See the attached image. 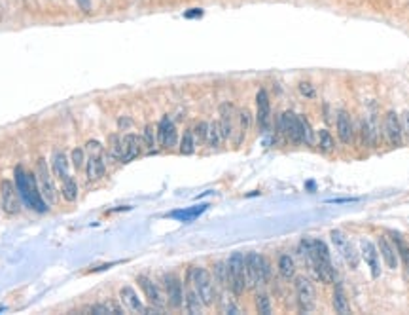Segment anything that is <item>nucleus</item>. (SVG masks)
<instances>
[{"instance_id":"a211bd4d","label":"nucleus","mask_w":409,"mask_h":315,"mask_svg":"<svg viewBox=\"0 0 409 315\" xmlns=\"http://www.w3.org/2000/svg\"><path fill=\"white\" fill-rule=\"evenodd\" d=\"M377 247H379L381 257H383V260H384V264H386V268L396 270V268H398V251H396V247H392L391 241L386 240L384 235H381V238H379Z\"/></svg>"},{"instance_id":"7c9ffc66","label":"nucleus","mask_w":409,"mask_h":315,"mask_svg":"<svg viewBox=\"0 0 409 315\" xmlns=\"http://www.w3.org/2000/svg\"><path fill=\"white\" fill-rule=\"evenodd\" d=\"M392 235H394V243H396L398 254L402 257L403 264H405L409 268V245L402 240V235H400V233H392Z\"/></svg>"},{"instance_id":"423d86ee","label":"nucleus","mask_w":409,"mask_h":315,"mask_svg":"<svg viewBox=\"0 0 409 315\" xmlns=\"http://www.w3.org/2000/svg\"><path fill=\"white\" fill-rule=\"evenodd\" d=\"M53 173L50 171L48 164H46V160H38L36 162V183H38V188L42 192L44 200L48 203H55L57 202V188H55V181H53Z\"/></svg>"},{"instance_id":"ddd939ff","label":"nucleus","mask_w":409,"mask_h":315,"mask_svg":"<svg viewBox=\"0 0 409 315\" xmlns=\"http://www.w3.org/2000/svg\"><path fill=\"white\" fill-rule=\"evenodd\" d=\"M360 252H362V259L366 260V264L370 266L373 278H379L381 275V266H379V249L373 245L370 240H362L360 241Z\"/></svg>"},{"instance_id":"9b49d317","label":"nucleus","mask_w":409,"mask_h":315,"mask_svg":"<svg viewBox=\"0 0 409 315\" xmlns=\"http://www.w3.org/2000/svg\"><path fill=\"white\" fill-rule=\"evenodd\" d=\"M384 135L392 146H400L403 143L402 122H400L396 112H388L384 116Z\"/></svg>"},{"instance_id":"4468645a","label":"nucleus","mask_w":409,"mask_h":315,"mask_svg":"<svg viewBox=\"0 0 409 315\" xmlns=\"http://www.w3.org/2000/svg\"><path fill=\"white\" fill-rule=\"evenodd\" d=\"M256 122L260 129H267L269 126V118H271V103H269V95L267 91L260 89L258 95H256Z\"/></svg>"},{"instance_id":"72a5a7b5","label":"nucleus","mask_w":409,"mask_h":315,"mask_svg":"<svg viewBox=\"0 0 409 315\" xmlns=\"http://www.w3.org/2000/svg\"><path fill=\"white\" fill-rule=\"evenodd\" d=\"M142 145L146 146V148H154L155 146V131H154V126H146L144 127V133H142Z\"/></svg>"},{"instance_id":"9d476101","label":"nucleus","mask_w":409,"mask_h":315,"mask_svg":"<svg viewBox=\"0 0 409 315\" xmlns=\"http://www.w3.org/2000/svg\"><path fill=\"white\" fill-rule=\"evenodd\" d=\"M280 131L294 143H303L301 137V124H299V116L294 112H284L280 116Z\"/></svg>"},{"instance_id":"393cba45","label":"nucleus","mask_w":409,"mask_h":315,"mask_svg":"<svg viewBox=\"0 0 409 315\" xmlns=\"http://www.w3.org/2000/svg\"><path fill=\"white\" fill-rule=\"evenodd\" d=\"M279 271L284 279L294 278V273H296V264H294V260H292L288 254H282L279 259Z\"/></svg>"},{"instance_id":"f3484780","label":"nucleus","mask_w":409,"mask_h":315,"mask_svg":"<svg viewBox=\"0 0 409 315\" xmlns=\"http://www.w3.org/2000/svg\"><path fill=\"white\" fill-rule=\"evenodd\" d=\"M353 135H354L353 120H351V116L345 110H341L337 114V137H339V141L343 145H349L353 141Z\"/></svg>"},{"instance_id":"a19ab883","label":"nucleus","mask_w":409,"mask_h":315,"mask_svg":"<svg viewBox=\"0 0 409 315\" xmlns=\"http://www.w3.org/2000/svg\"><path fill=\"white\" fill-rule=\"evenodd\" d=\"M78 2V6L84 10V12H89L91 10V4H89V0H76Z\"/></svg>"},{"instance_id":"c85d7f7f","label":"nucleus","mask_w":409,"mask_h":315,"mask_svg":"<svg viewBox=\"0 0 409 315\" xmlns=\"http://www.w3.org/2000/svg\"><path fill=\"white\" fill-rule=\"evenodd\" d=\"M205 207H207V205H199V207L186 209V211H176V213H173L171 216H173V219H178V221H182V222H188V221H192V219H195V216H199V214L203 213Z\"/></svg>"},{"instance_id":"20e7f679","label":"nucleus","mask_w":409,"mask_h":315,"mask_svg":"<svg viewBox=\"0 0 409 315\" xmlns=\"http://www.w3.org/2000/svg\"><path fill=\"white\" fill-rule=\"evenodd\" d=\"M188 275H190V279L193 281V287H195L199 298L203 300L205 306H211V304L214 302V298H216L211 273L205 270V268H195V270H190Z\"/></svg>"},{"instance_id":"2f4dec72","label":"nucleus","mask_w":409,"mask_h":315,"mask_svg":"<svg viewBox=\"0 0 409 315\" xmlns=\"http://www.w3.org/2000/svg\"><path fill=\"white\" fill-rule=\"evenodd\" d=\"M318 146H320V150L322 152H332L334 150V139H332V135H330L326 129L318 133Z\"/></svg>"},{"instance_id":"412c9836","label":"nucleus","mask_w":409,"mask_h":315,"mask_svg":"<svg viewBox=\"0 0 409 315\" xmlns=\"http://www.w3.org/2000/svg\"><path fill=\"white\" fill-rule=\"evenodd\" d=\"M119 297H121V302L131 309V311H136V313H144L146 308L142 306L140 298L136 297V292L133 290V287H124L119 290Z\"/></svg>"},{"instance_id":"4be33fe9","label":"nucleus","mask_w":409,"mask_h":315,"mask_svg":"<svg viewBox=\"0 0 409 315\" xmlns=\"http://www.w3.org/2000/svg\"><path fill=\"white\" fill-rule=\"evenodd\" d=\"M105 160H103V156H99V154H95V156H91L89 160H87V169H86V175L89 181H97V179H100V176H105Z\"/></svg>"},{"instance_id":"0eeeda50","label":"nucleus","mask_w":409,"mask_h":315,"mask_svg":"<svg viewBox=\"0 0 409 315\" xmlns=\"http://www.w3.org/2000/svg\"><path fill=\"white\" fill-rule=\"evenodd\" d=\"M330 235H332V241H334L335 249L341 252L343 259L347 260V264L351 266V268H356V266H358V252H356L354 245L351 243V240H349L343 232H339V230H334Z\"/></svg>"},{"instance_id":"f03ea898","label":"nucleus","mask_w":409,"mask_h":315,"mask_svg":"<svg viewBox=\"0 0 409 315\" xmlns=\"http://www.w3.org/2000/svg\"><path fill=\"white\" fill-rule=\"evenodd\" d=\"M15 186H17V192L21 195V200L27 203V207L34 209L38 213H46L48 211V205H46V200H44L42 192L38 188L36 176L27 173L25 169L17 167L15 169Z\"/></svg>"},{"instance_id":"f8f14e48","label":"nucleus","mask_w":409,"mask_h":315,"mask_svg":"<svg viewBox=\"0 0 409 315\" xmlns=\"http://www.w3.org/2000/svg\"><path fill=\"white\" fill-rule=\"evenodd\" d=\"M165 290H167V300L171 308H180L184 304V289L182 281L176 275H165Z\"/></svg>"},{"instance_id":"5701e85b","label":"nucleus","mask_w":409,"mask_h":315,"mask_svg":"<svg viewBox=\"0 0 409 315\" xmlns=\"http://www.w3.org/2000/svg\"><path fill=\"white\" fill-rule=\"evenodd\" d=\"M184 304H186L188 313H201V308L205 306L203 300L199 298L195 287H193V289H190L186 294H184Z\"/></svg>"},{"instance_id":"2eb2a0df","label":"nucleus","mask_w":409,"mask_h":315,"mask_svg":"<svg viewBox=\"0 0 409 315\" xmlns=\"http://www.w3.org/2000/svg\"><path fill=\"white\" fill-rule=\"evenodd\" d=\"M136 281L140 285L144 297L148 298V302L152 304V306H155V308H161L165 300H163V294H161V290L157 289V285H155L150 278H146V275H138Z\"/></svg>"},{"instance_id":"4c0bfd02","label":"nucleus","mask_w":409,"mask_h":315,"mask_svg":"<svg viewBox=\"0 0 409 315\" xmlns=\"http://www.w3.org/2000/svg\"><path fill=\"white\" fill-rule=\"evenodd\" d=\"M72 164H74L76 169L81 167V164H84V150L81 148H74L72 150Z\"/></svg>"},{"instance_id":"dca6fc26","label":"nucleus","mask_w":409,"mask_h":315,"mask_svg":"<svg viewBox=\"0 0 409 315\" xmlns=\"http://www.w3.org/2000/svg\"><path fill=\"white\" fill-rule=\"evenodd\" d=\"M142 152V141L133 133L124 137V148H121V162H131Z\"/></svg>"},{"instance_id":"a878e982","label":"nucleus","mask_w":409,"mask_h":315,"mask_svg":"<svg viewBox=\"0 0 409 315\" xmlns=\"http://www.w3.org/2000/svg\"><path fill=\"white\" fill-rule=\"evenodd\" d=\"M205 141H207V145L212 146V148L220 145V141H222V133H220V124H216V122L209 124V127H207V137H205Z\"/></svg>"},{"instance_id":"bb28decb","label":"nucleus","mask_w":409,"mask_h":315,"mask_svg":"<svg viewBox=\"0 0 409 315\" xmlns=\"http://www.w3.org/2000/svg\"><path fill=\"white\" fill-rule=\"evenodd\" d=\"M193 150H195V135H193L192 129H188V131H184V135H182V141H180V154H193Z\"/></svg>"},{"instance_id":"c9c22d12","label":"nucleus","mask_w":409,"mask_h":315,"mask_svg":"<svg viewBox=\"0 0 409 315\" xmlns=\"http://www.w3.org/2000/svg\"><path fill=\"white\" fill-rule=\"evenodd\" d=\"M121 148H124V139H119L118 135H112L110 137V152L114 158H119L121 160Z\"/></svg>"},{"instance_id":"473e14b6","label":"nucleus","mask_w":409,"mask_h":315,"mask_svg":"<svg viewBox=\"0 0 409 315\" xmlns=\"http://www.w3.org/2000/svg\"><path fill=\"white\" fill-rule=\"evenodd\" d=\"M256 309L263 315L271 313V300H269L267 294H258V298H256Z\"/></svg>"},{"instance_id":"58836bf2","label":"nucleus","mask_w":409,"mask_h":315,"mask_svg":"<svg viewBox=\"0 0 409 315\" xmlns=\"http://www.w3.org/2000/svg\"><path fill=\"white\" fill-rule=\"evenodd\" d=\"M299 91L303 95H307V97H313L315 95V91H313V88H311V84H299Z\"/></svg>"},{"instance_id":"aec40b11","label":"nucleus","mask_w":409,"mask_h":315,"mask_svg":"<svg viewBox=\"0 0 409 315\" xmlns=\"http://www.w3.org/2000/svg\"><path fill=\"white\" fill-rule=\"evenodd\" d=\"M68 169H70L68 158L63 152H53V156H51V173H53V176H57L59 181H67Z\"/></svg>"},{"instance_id":"6e6552de","label":"nucleus","mask_w":409,"mask_h":315,"mask_svg":"<svg viewBox=\"0 0 409 315\" xmlns=\"http://www.w3.org/2000/svg\"><path fill=\"white\" fill-rule=\"evenodd\" d=\"M296 294H298V304L301 311H311L316 304V292L315 287L307 278H298L296 279Z\"/></svg>"},{"instance_id":"7ed1b4c3","label":"nucleus","mask_w":409,"mask_h":315,"mask_svg":"<svg viewBox=\"0 0 409 315\" xmlns=\"http://www.w3.org/2000/svg\"><path fill=\"white\" fill-rule=\"evenodd\" d=\"M244 270H247V285H252V287L263 285L271 273L267 260L258 252H248L244 257Z\"/></svg>"},{"instance_id":"cd10ccee","label":"nucleus","mask_w":409,"mask_h":315,"mask_svg":"<svg viewBox=\"0 0 409 315\" xmlns=\"http://www.w3.org/2000/svg\"><path fill=\"white\" fill-rule=\"evenodd\" d=\"M214 278L222 287L230 285V271H228V262H216L214 264Z\"/></svg>"},{"instance_id":"39448f33","label":"nucleus","mask_w":409,"mask_h":315,"mask_svg":"<svg viewBox=\"0 0 409 315\" xmlns=\"http://www.w3.org/2000/svg\"><path fill=\"white\" fill-rule=\"evenodd\" d=\"M230 271V287L235 294H242L247 289V270H244V257L241 252H233L228 260Z\"/></svg>"},{"instance_id":"1a4fd4ad","label":"nucleus","mask_w":409,"mask_h":315,"mask_svg":"<svg viewBox=\"0 0 409 315\" xmlns=\"http://www.w3.org/2000/svg\"><path fill=\"white\" fill-rule=\"evenodd\" d=\"M0 202H2V209L8 214L19 213V192L17 186L12 181H2L0 183Z\"/></svg>"},{"instance_id":"f704fd0d","label":"nucleus","mask_w":409,"mask_h":315,"mask_svg":"<svg viewBox=\"0 0 409 315\" xmlns=\"http://www.w3.org/2000/svg\"><path fill=\"white\" fill-rule=\"evenodd\" d=\"M299 124H301V137H303L305 145H313V131H311V126L307 118L299 116Z\"/></svg>"},{"instance_id":"e433bc0d","label":"nucleus","mask_w":409,"mask_h":315,"mask_svg":"<svg viewBox=\"0 0 409 315\" xmlns=\"http://www.w3.org/2000/svg\"><path fill=\"white\" fill-rule=\"evenodd\" d=\"M207 127H209V124H205V122H201V124H197V126H195V129H193L195 139L205 141V137H207Z\"/></svg>"},{"instance_id":"b1692460","label":"nucleus","mask_w":409,"mask_h":315,"mask_svg":"<svg viewBox=\"0 0 409 315\" xmlns=\"http://www.w3.org/2000/svg\"><path fill=\"white\" fill-rule=\"evenodd\" d=\"M332 304H334V309L337 313H349L351 311V306H349V300L345 297V292L341 287H335L334 297H332Z\"/></svg>"},{"instance_id":"6ab92c4d","label":"nucleus","mask_w":409,"mask_h":315,"mask_svg":"<svg viewBox=\"0 0 409 315\" xmlns=\"http://www.w3.org/2000/svg\"><path fill=\"white\" fill-rule=\"evenodd\" d=\"M157 139L165 148H171L176 143V127L169 118H163L159 127H157Z\"/></svg>"},{"instance_id":"ea45409f","label":"nucleus","mask_w":409,"mask_h":315,"mask_svg":"<svg viewBox=\"0 0 409 315\" xmlns=\"http://www.w3.org/2000/svg\"><path fill=\"white\" fill-rule=\"evenodd\" d=\"M402 131L407 135V139H409V112H405L402 116Z\"/></svg>"},{"instance_id":"f257e3e1","label":"nucleus","mask_w":409,"mask_h":315,"mask_svg":"<svg viewBox=\"0 0 409 315\" xmlns=\"http://www.w3.org/2000/svg\"><path fill=\"white\" fill-rule=\"evenodd\" d=\"M301 251H303L305 259L309 260L311 266H313L316 278L326 285L334 283L335 271L326 243L320 240H303L301 241Z\"/></svg>"},{"instance_id":"c756f323","label":"nucleus","mask_w":409,"mask_h":315,"mask_svg":"<svg viewBox=\"0 0 409 315\" xmlns=\"http://www.w3.org/2000/svg\"><path fill=\"white\" fill-rule=\"evenodd\" d=\"M63 198L67 200V202H74L76 198H78V186L72 179H67V181H63Z\"/></svg>"}]
</instances>
